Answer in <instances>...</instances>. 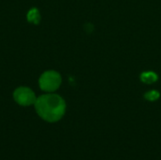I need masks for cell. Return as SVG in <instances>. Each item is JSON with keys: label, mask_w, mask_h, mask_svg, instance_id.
I'll return each instance as SVG.
<instances>
[{"label": "cell", "mask_w": 161, "mask_h": 160, "mask_svg": "<svg viewBox=\"0 0 161 160\" xmlns=\"http://www.w3.org/2000/svg\"><path fill=\"white\" fill-rule=\"evenodd\" d=\"M35 109L38 115L48 123L58 122L65 113V102L57 94H45L37 98Z\"/></svg>", "instance_id": "1"}, {"label": "cell", "mask_w": 161, "mask_h": 160, "mask_svg": "<svg viewBox=\"0 0 161 160\" xmlns=\"http://www.w3.org/2000/svg\"><path fill=\"white\" fill-rule=\"evenodd\" d=\"M60 82H61L60 75L54 71H48L43 73L40 77V81H39L41 89L48 92L56 91L59 87Z\"/></svg>", "instance_id": "2"}, {"label": "cell", "mask_w": 161, "mask_h": 160, "mask_svg": "<svg viewBox=\"0 0 161 160\" xmlns=\"http://www.w3.org/2000/svg\"><path fill=\"white\" fill-rule=\"evenodd\" d=\"M13 98L17 104L23 107L33 105L37 100L35 93L32 91V90L25 87H21L16 89L13 93Z\"/></svg>", "instance_id": "3"}, {"label": "cell", "mask_w": 161, "mask_h": 160, "mask_svg": "<svg viewBox=\"0 0 161 160\" xmlns=\"http://www.w3.org/2000/svg\"><path fill=\"white\" fill-rule=\"evenodd\" d=\"M41 16L39 13V10L37 8H32L28 11L27 13V21L34 24V25H38L40 22Z\"/></svg>", "instance_id": "4"}, {"label": "cell", "mask_w": 161, "mask_h": 160, "mask_svg": "<svg viewBox=\"0 0 161 160\" xmlns=\"http://www.w3.org/2000/svg\"><path fill=\"white\" fill-rule=\"evenodd\" d=\"M146 97H147L149 100H156V99L158 97V93H157L156 91H151V92H149L148 94H146Z\"/></svg>", "instance_id": "5"}]
</instances>
